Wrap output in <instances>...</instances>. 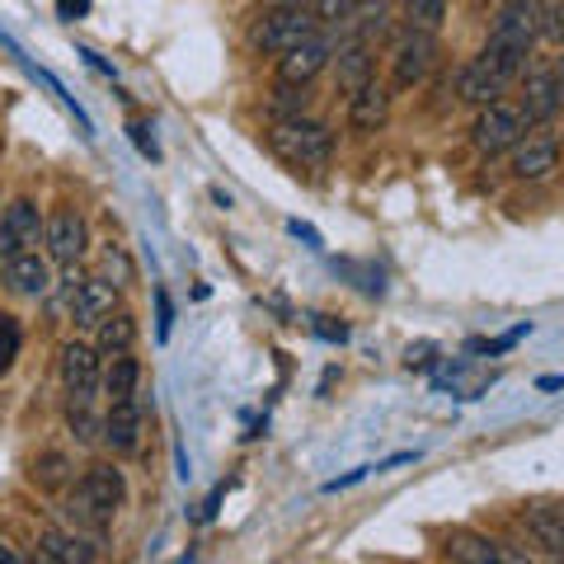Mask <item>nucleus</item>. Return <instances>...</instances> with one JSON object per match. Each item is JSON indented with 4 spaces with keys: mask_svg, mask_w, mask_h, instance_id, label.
<instances>
[{
    "mask_svg": "<svg viewBox=\"0 0 564 564\" xmlns=\"http://www.w3.org/2000/svg\"><path fill=\"white\" fill-rule=\"evenodd\" d=\"M57 372H62L70 404H95V395L104 391V352L85 339H70V344H62Z\"/></svg>",
    "mask_w": 564,
    "mask_h": 564,
    "instance_id": "39448f33",
    "label": "nucleus"
},
{
    "mask_svg": "<svg viewBox=\"0 0 564 564\" xmlns=\"http://www.w3.org/2000/svg\"><path fill=\"white\" fill-rule=\"evenodd\" d=\"M273 6H311V0H273Z\"/></svg>",
    "mask_w": 564,
    "mask_h": 564,
    "instance_id": "f704fd0d",
    "label": "nucleus"
},
{
    "mask_svg": "<svg viewBox=\"0 0 564 564\" xmlns=\"http://www.w3.org/2000/svg\"><path fill=\"white\" fill-rule=\"evenodd\" d=\"M536 43H541V0H503L499 14H494L489 39L480 47V62L503 85H513V80H522Z\"/></svg>",
    "mask_w": 564,
    "mask_h": 564,
    "instance_id": "f03ea898",
    "label": "nucleus"
},
{
    "mask_svg": "<svg viewBox=\"0 0 564 564\" xmlns=\"http://www.w3.org/2000/svg\"><path fill=\"white\" fill-rule=\"evenodd\" d=\"M306 104H311V85H273V113L282 118H302L306 113Z\"/></svg>",
    "mask_w": 564,
    "mask_h": 564,
    "instance_id": "c85d7f7f",
    "label": "nucleus"
},
{
    "mask_svg": "<svg viewBox=\"0 0 564 564\" xmlns=\"http://www.w3.org/2000/svg\"><path fill=\"white\" fill-rule=\"evenodd\" d=\"M334 80H339L344 95L362 90L367 80H377V47H367V43H339V47H334Z\"/></svg>",
    "mask_w": 564,
    "mask_h": 564,
    "instance_id": "412c9836",
    "label": "nucleus"
},
{
    "mask_svg": "<svg viewBox=\"0 0 564 564\" xmlns=\"http://www.w3.org/2000/svg\"><path fill=\"white\" fill-rule=\"evenodd\" d=\"M447 24V0H404V29L437 33Z\"/></svg>",
    "mask_w": 564,
    "mask_h": 564,
    "instance_id": "bb28decb",
    "label": "nucleus"
},
{
    "mask_svg": "<svg viewBox=\"0 0 564 564\" xmlns=\"http://www.w3.org/2000/svg\"><path fill=\"white\" fill-rule=\"evenodd\" d=\"M522 527H527V536H532L541 551H551L564 560V503H532L522 513Z\"/></svg>",
    "mask_w": 564,
    "mask_h": 564,
    "instance_id": "4be33fe9",
    "label": "nucleus"
},
{
    "mask_svg": "<svg viewBox=\"0 0 564 564\" xmlns=\"http://www.w3.org/2000/svg\"><path fill=\"white\" fill-rule=\"evenodd\" d=\"M560 109H564V90H560L555 66H532V70H522L518 113H522L527 128H545V122H551Z\"/></svg>",
    "mask_w": 564,
    "mask_h": 564,
    "instance_id": "9d476101",
    "label": "nucleus"
},
{
    "mask_svg": "<svg viewBox=\"0 0 564 564\" xmlns=\"http://www.w3.org/2000/svg\"><path fill=\"white\" fill-rule=\"evenodd\" d=\"M137 344V315L132 311H113L109 321L95 325V348L104 358H118V352H132Z\"/></svg>",
    "mask_w": 564,
    "mask_h": 564,
    "instance_id": "5701e85b",
    "label": "nucleus"
},
{
    "mask_svg": "<svg viewBox=\"0 0 564 564\" xmlns=\"http://www.w3.org/2000/svg\"><path fill=\"white\" fill-rule=\"evenodd\" d=\"M311 33H321L311 6H269L250 24V47L269 52V57H282V52H292L296 43H306Z\"/></svg>",
    "mask_w": 564,
    "mask_h": 564,
    "instance_id": "20e7f679",
    "label": "nucleus"
},
{
    "mask_svg": "<svg viewBox=\"0 0 564 564\" xmlns=\"http://www.w3.org/2000/svg\"><path fill=\"white\" fill-rule=\"evenodd\" d=\"M24 352V325L14 321L10 311H0V377H10V367L20 362Z\"/></svg>",
    "mask_w": 564,
    "mask_h": 564,
    "instance_id": "cd10ccee",
    "label": "nucleus"
},
{
    "mask_svg": "<svg viewBox=\"0 0 564 564\" xmlns=\"http://www.w3.org/2000/svg\"><path fill=\"white\" fill-rule=\"evenodd\" d=\"M0 282H6V292L24 296V302H39V296L52 292V259L39 250L14 254V259H6V269H0Z\"/></svg>",
    "mask_w": 564,
    "mask_h": 564,
    "instance_id": "ddd939ff",
    "label": "nucleus"
},
{
    "mask_svg": "<svg viewBox=\"0 0 564 564\" xmlns=\"http://www.w3.org/2000/svg\"><path fill=\"white\" fill-rule=\"evenodd\" d=\"M395 14H391V0H358V10L348 14V24H344V43H367V47H377L381 39H391V24Z\"/></svg>",
    "mask_w": 564,
    "mask_h": 564,
    "instance_id": "6ab92c4d",
    "label": "nucleus"
},
{
    "mask_svg": "<svg viewBox=\"0 0 564 564\" xmlns=\"http://www.w3.org/2000/svg\"><path fill=\"white\" fill-rule=\"evenodd\" d=\"M95 560H99L95 541L70 532V527H47L39 536V555H33V564H95Z\"/></svg>",
    "mask_w": 564,
    "mask_h": 564,
    "instance_id": "f3484780",
    "label": "nucleus"
},
{
    "mask_svg": "<svg viewBox=\"0 0 564 564\" xmlns=\"http://www.w3.org/2000/svg\"><path fill=\"white\" fill-rule=\"evenodd\" d=\"M29 480L39 485V489H47V494H57V489H70V480H76V466H70L66 452H39V462H33Z\"/></svg>",
    "mask_w": 564,
    "mask_h": 564,
    "instance_id": "393cba45",
    "label": "nucleus"
},
{
    "mask_svg": "<svg viewBox=\"0 0 564 564\" xmlns=\"http://www.w3.org/2000/svg\"><path fill=\"white\" fill-rule=\"evenodd\" d=\"M352 10H358V0H311V14L321 29H344Z\"/></svg>",
    "mask_w": 564,
    "mask_h": 564,
    "instance_id": "c756f323",
    "label": "nucleus"
},
{
    "mask_svg": "<svg viewBox=\"0 0 564 564\" xmlns=\"http://www.w3.org/2000/svg\"><path fill=\"white\" fill-rule=\"evenodd\" d=\"M155 302H161V334H170V296L155 292Z\"/></svg>",
    "mask_w": 564,
    "mask_h": 564,
    "instance_id": "72a5a7b5",
    "label": "nucleus"
},
{
    "mask_svg": "<svg viewBox=\"0 0 564 564\" xmlns=\"http://www.w3.org/2000/svg\"><path fill=\"white\" fill-rule=\"evenodd\" d=\"M141 429H147L141 400H113L109 414H104V447H113L118 456H128V452L141 447Z\"/></svg>",
    "mask_w": 564,
    "mask_h": 564,
    "instance_id": "a211bd4d",
    "label": "nucleus"
},
{
    "mask_svg": "<svg viewBox=\"0 0 564 564\" xmlns=\"http://www.w3.org/2000/svg\"><path fill=\"white\" fill-rule=\"evenodd\" d=\"M541 39L564 47V0H551V6H541Z\"/></svg>",
    "mask_w": 564,
    "mask_h": 564,
    "instance_id": "2f4dec72",
    "label": "nucleus"
},
{
    "mask_svg": "<svg viewBox=\"0 0 564 564\" xmlns=\"http://www.w3.org/2000/svg\"><path fill=\"white\" fill-rule=\"evenodd\" d=\"M437 62V33H419V29H404L395 47H391V80L395 90H414L423 85V76L433 70Z\"/></svg>",
    "mask_w": 564,
    "mask_h": 564,
    "instance_id": "0eeeda50",
    "label": "nucleus"
},
{
    "mask_svg": "<svg viewBox=\"0 0 564 564\" xmlns=\"http://www.w3.org/2000/svg\"><path fill=\"white\" fill-rule=\"evenodd\" d=\"M137 381H141V362L132 352H118V358H109V367H104V395H109V404L137 400Z\"/></svg>",
    "mask_w": 564,
    "mask_h": 564,
    "instance_id": "b1692460",
    "label": "nucleus"
},
{
    "mask_svg": "<svg viewBox=\"0 0 564 564\" xmlns=\"http://www.w3.org/2000/svg\"><path fill=\"white\" fill-rule=\"evenodd\" d=\"M386 118H391V90H386L381 80H367L362 90L348 95V128L358 132V137L381 132Z\"/></svg>",
    "mask_w": 564,
    "mask_h": 564,
    "instance_id": "dca6fc26",
    "label": "nucleus"
},
{
    "mask_svg": "<svg viewBox=\"0 0 564 564\" xmlns=\"http://www.w3.org/2000/svg\"><path fill=\"white\" fill-rule=\"evenodd\" d=\"M560 564H564V560H560Z\"/></svg>",
    "mask_w": 564,
    "mask_h": 564,
    "instance_id": "c9c22d12",
    "label": "nucleus"
},
{
    "mask_svg": "<svg viewBox=\"0 0 564 564\" xmlns=\"http://www.w3.org/2000/svg\"><path fill=\"white\" fill-rule=\"evenodd\" d=\"M43 245V212L33 198H14L0 212V263Z\"/></svg>",
    "mask_w": 564,
    "mask_h": 564,
    "instance_id": "1a4fd4ad",
    "label": "nucleus"
},
{
    "mask_svg": "<svg viewBox=\"0 0 564 564\" xmlns=\"http://www.w3.org/2000/svg\"><path fill=\"white\" fill-rule=\"evenodd\" d=\"M443 551H447L456 564H536V560H527L522 551H513V545L494 541V536H485V532H470V527H456V532H447Z\"/></svg>",
    "mask_w": 564,
    "mask_h": 564,
    "instance_id": "f8f14e48",
    "label": "nucleus"
},
{
    "mask_svg": "<svg viewBox=\"0 0 564 564\" xmlns=\"http://www.w3.org/2000/svg\"><path fill=\"white\" fill-rule=\"evenodd\" d=\"M128 503V475H122L113 462H95L80 470V480H70L66 499H62V518L70 532L99 541L113 527V518Z\"/></svg>",
    "mask_w": 564,
    "mask_h": 564,
    "instance_id": "f257e3e1",
    "label": "nucleus"
},
{
    "mask_svg": "<svg viewBox=\"0 0 564 564\" xmlns=\"http://www.w3.org/2000/svg\"><path fill=\"white\" fill-rule=\"evenodd\" d=\"M329 62H334V33L321 29V33H311L306 43H296L292 52H282L278 57V80L282 85H311Z\"/></svg>",
    "mask_w": 564,
    "mask_h": 564,
    "instance_id": "9b49d317",
    "label": "nucleus"
},
{
    "mask_svg": "<svg viewBox=\"0 0 564 564\" xmlns=\"http://www.w3.org/2000/svg\"><path fill=\"white\" fill-rule=\"evenodd\" d=\"M269 147H273V155L282 165H292V170H329V161H334V132L325 128L321 118H278L273 128H269Z\"/></svg>",
    "mask_w": 564,
    "mask_h": 564,
    "instance_id": "7ed1b4c3",
    "label": "nucleus"
},
{
    "mask_svg": "<svg viewBox=\"0 0 564 564\" xmlns=\"http://www.w3.org/2000/svg\"><path fill=\"white\" fill-rule=\"evenodd\" d=\"M560 170V137H522L513 147V161H508V174L522 184L551 180Z\"/></svg>",
    "mask_w": 564,
    "mask_h": 564,
    "instance_id": "4468645a",
    "label": "nucleus"
},
{
    "mask_svg": "<svg viewBox=\"0 0 564 564\" xmlns=\"http://www.w3.org/2000/svg\"><path fill=\"white\" fill-rule=\"evenodd\" d=\"M66 433L76 437L80 447H99L104 443V419L95 414V404H70L66 400Z\"/></svg>",
    "mask_w": 564,
    "mask_h": 564,
    "instance_id": "a878e982",
    "label": "nucleus"
},
{
    "mask_svg": "<svg viewBox=\"0 0 564 564\" xmlns=\"http://www.w3.org/2000/svg\"><path fill=\"white\" fill-rule=\"evenodd\" d=\"M80 282H85L80 263H66L62 278H57V288L47 292V296H52V306H57V311H70V302H76V292H80Z\"/></svg>",
    "mask_w": 564,
    "mask_h": 564,
    "instance_id": "7c9ffc66",
    "label": "nucleus"
},
{
    "mask_svg": "<svg viewBox=\"0 0 564 564\" xmlns=\"http://www.w3.org/2000/svg\"><path fill=\"white\" fill-rule=\"evenodd\" d=\"M503 90H508V85L494 76L480 57H470L466 66H456V99H462V104L489 109V104H503Z\"/></svg>",
    "mask_w": 564,
    "mask_h": 564,
    "instance_id": "aec40b11",
    "label": "nucleus"
},
{
    "mask_svg": "<svg viewBox=\"0 0 564 564\" xmlns=\"http://www.w3.org/2000/svg\"><path fill=\"white\" fill-rule=\"evenodd\" d=\"M43 250L52 263H80L85 250H90V226L76 207H57L52 217H43Z\"/></svg>",
    "mask_w": 564,
    "mask_h": 564,
    "instance_id": "6e6552de",
    "label": "nucleus"
},
{
    "mask_svg": "<svg viewBox=\"0 0 564 564\" xmlns=\"http://www.w3.org/2000/svg\"><path fill=\"white\" fill-rule=\"evenodd\" d=\"M113 311H118V282H109V278H85L80 292H76V302H70V311H66V321L76 325V329H95L99 321H109Z\"/></svg>",
    "mask_w": 564,
    "mask_h": 564,
    "instance_id": "2eb2a0df",
    "label": "nucleus"
},
{
    "mask_svg": "<svg viewBox=\"0 0 564 564\" xmlns=\"http://www.w3.org/2000/svg\"><path fill=\"white\" fill-rule=\"evenodd\" d=\"M522 137H527V122L518 113V104H489V109H480L475 122H470V141H475V151L480 155L513 151Z\"/></svg>",
    "mask_w": 564,
    "mask_h": 564,
    "instance_id": "423d86ee",
    "label": "nucleus"
},
{
    "mask_svg": "<svg viewBox=\"0 0 564 564\" xmlns=\"http://www.w3.org/2000/svg\"><path fill=\"white\" fill-rule=\"evenodd\" d=\"M0 564H29V560H24L20 551H14V545H10L6 536H0Z\"/></svg>",
    "mask_w": 564,
    "mask_h": 564,
    "instance_id": "473e14b6",
    "label": "nucleus"
}]
</instances>
